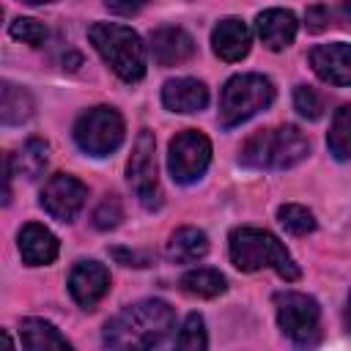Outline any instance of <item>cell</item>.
<instances>
[{
    "label": "cell",
    "mask_w": 351,
    "mask_h": 351,
    "mask_svg": "<svg viewBox=\"0 0 351 351\" xmlns=\"http://www.w3.org/2000/svg\"><path fill=\"white\" fill-rule=\"evenodd\" d=\"M176 326L173 307L159 299H145L123 307L104 326V346L110 348H154L162 346Z\"/></svg>",
    "instance_id": "cell-1"
},
{
    "label": "cell",
    "mask_w": 351,
    "mask_h": 351,
    "mask_svg": "<svg viewBox=\"0 0 351 351\" xmlns=\"http://www.w3.org/2000/svg\"><path fill=\"white\" fill-rule=\"evenodd\" d=\"M230 261L241 271H258V269H274L282 280L293 282L299 280V266L282 247V241L261 228H236L228 239Z\"/></svg>",
    "instance_id": "cell-2"
},
{
    "label": "cell",
    "mask_w": 351,
    "mask_h": 351,
    "mask_svg": "<svg viewBox=\"0 0 351 351\" xmlns=\"http://www.w3.org/2000/svg\"><path fill=\"white\" fill-rule=\"evenodd\" d=\"M307 154H310V143L296 126H274L255 132L241 145L239 162L255 170H285L299 165Z\"/></svg>",
    "instance_id": "cell-3"
},
{
    "label": "cell",
    "mask_w": 351,
    "mask_h": 351,
    "mask_svg": "<svg viewBox=\"0 0 351 351\" xmlns=\"http://www.w3.org/2000/svg\"><path fill=\"white\" fill-rule=\"evenodd\" d=\"M88 38L123 82H137L145 77V47L132 27L118 22H96L88 27Z\"/></svg>",
    "instance_id": "cell-4"
},
{
    "label": "cell",
    "mask_w": 351,
    "mask_h": 351,
    "mask_svg": "<svg viewBox=\"0 0 351 351\" xmlns=\"http://www.w3.org/2000/svg\"><path fill=\"white\" fill-rule=\"evenodd\" d=\"M274 101V85L263 74H236L225 82L219 96V123L225 129L244 123Z\"/></svg>",
    "instance_id": "cell-5"
},
{
    "label": "cell",
    "mask_w": 351,
    "mask_h": 351,
    "mask_svg": "<svg viewBox=\"0 0 351 351\" xmlns=\"http://www.w3.org/2000/svg\"><path fill=\"white\" fill-rule=\"evenodd\" d=\"M277 307V324L285 337H291L296 346H313L321 335V310L318 302L299 291H280L274 296Z\"/></svg>",
    "instance_id": "cell-6"
},
{
    "label": "cell",
    "mask_w": 351,
    "mask_h": 351,
    "mask_svg": "<svg viewBox=\"0 0 351 351\" xmlns=\"http://www.w3.org/2000/svg\"><path fill=\"white\" fill-rule=\"evenodd\" d=\"M77 145L90 156H107L123 143V118L112 107H93L74 123Z\"/></svg>",
    "instance_id": "cell-7"
},
{
    "label": "cell",
    "mask_w": 351,
    "mask_h": 351,
    "mask_svg": "<svg viewBox=\"0 0 351 351\" xmlns=\"http://www.w3.org/2000/svg\"><path fill=\"white\" fill-rule=\"evenodd\" d=\"M126 178H129L137 200L148 211H156L162 206V186H159V176H156V143L148 129H143L132 145V156L126 162Z\"/></svg>",
    "instance_id": "cell-8"
},
{
    "label": "cell",
    "mask_w": 351,
    "mask_h": 351,
    "mask_svg": "<svg viewBox=\"0 0 351 351\" xmlns=\"http://www.w3.org/2000/svg\"><path fill=\"white\" fill-rule=\"evenodd\" d=\"M211 162V143L197 129H184L170 140L167 148V167L173 181L192 184L197 181Z\"/></svg>",
    "instance_id": "cell-9"
},
{
    "label": "cell",
    "mask_w": 351,
    "mask_h": 351,
    "mask_svg": "<svg viewBox=\"0 0 351 351\" xmlns=\"http://www.w3.org/2000/svg\"><path fill=\"white\" fill-rule=\"evenodd\" d=\"M85 197H88V186L82 181H77L74 176H66V173L49 176V181L41 189V206H44V211L49 217L60 219V222H71L82 211Z\"/></svg>",
    "instance_id": "cell-10"
},
{
    "label": "cell",
    "mask_w": 351,
    "mask_h": 351,
    "mask_svg": "<svg viewBox=\"0 0 351 351\" xmlns=\"http://www.w3.org/2000/svg\"><path fill=\"white\" fill-rule=\"evenodd\" d=\"M110 291V271L96 261H80L69 274V293L85 310H93Z\"/></svg>",
    "instance_id": "cell-11"
},
{
    "label": "cell",
    "mask_w": 351,
    "mask_h": 351,
    "mask_svg": "<svg viewBox=\"0 0 351 351\" xmlns=\"http://www.w3.org/2000/svg\"><path fill=\"white\" fill-rule=\"evenodd\" d=\"M310 66L329 85H351V44H318L310 52Z\"/></svg>",
    "instance_id": "cell-12"
},
{
    "label": "cell",
    "mask_w": 351,
    "mask_h": 351,
    "mask_svg": "<svg viewBox=\"0 0 351 351\" xmlns=\"http://www.w3.org/2000/svg\"><path fill=\"white\" fill-rule=\"evenodd\" d=\"M151 55L159 66H178L195 55V41L184 27H156L151 33Z\"/></svg>",
    "instance_id": "cell-13"
},
{
    "label": "cell",
    "mask_w": 351,
    "mask_h": 351,
    "mask_svg": "<svg viewBox=\"0 0 351 351\" xmlns=\"http://www.w3.org/2000/svg\"><path fill=\"white\" fill-rule=\"evenodd\" d=\"M250 44H252V33L250 27L236 19V16H228V19H219L217 27L211 30V47L217 52V58L228 60V63H236L241 60L247 52H250Z\"/></svg>",
    "instance_id": "cell-14"
},
{
    "label": "cell",
    "mask_w": 351,
    "mask_h": 351,
    "mask_svg": "<svg viewBox=\"0 0 351 351\" xmlns=\"http://www.w3.org/2000/svg\"><path fill=\"white\" fill-rule=\"evenodd\" d=\"M162 104L170 112H197L208 104V88L192 77L167 80L162 88Z\"/></svg>",
    "instance_id": "cell-15"
},
{
    "label": "cell",
    "mask_w": 351,
    "mask_h": 351,
    "mask_svg": "<svg viewBox=\"0 0 351 351\" xmlns=\"http://www.w3.org/2000/svg\"><path fill=\"white\" fill-rule=\"evenodd\" d=\"M19 255L27 266H47L58 258V239L49 228L27 222L19 230Z\"/></svg>",
    "instance_id": "cell-16"
},
{
    "label": "cell",
    "mask_w": 351,
    "mask_h": 351,
    "mask_svg": "<svg viewBox=\"0 0 351 351\" xmlns=\"http://www.w3.org/2000/svg\"><path fill=\"white\" fill-rule=\"evenodd\" d=\"M258 36L269 49H285L296 38V16L285 8H269L258 14Z\"/></svg>",
    "instance_id": "cell-17"
},
{
    "label": "cell",
    "mask_w": 351,
    "mask_h": 351,
    "mask_svg": "<svg viewBox=\"0 0 351 351\" xmlns=\"http://www.w3.org/2000/svg\"><path fill=\"white\" fill-rule=\"evenodd\" d=\"M49 162V145L38 137H30L16 154L8 156V167L14 176H22V178H38L44 173Z\"/></svg>",
    "instance_id": "cell-18"
},
{
    "label": "cell",
    "mask_w": 351,
    "mask_h": 351,
    "mask_svg": "<svg viewBox=\"0 0 351 351\" xmlns=\"http://www.w3.org/2000/svg\"><path fill=\"white\" fill-rule=\"evenodd\" d=\"M208 252V239L197 228H178L167 241V258L176 263H195Z\"/></svg>",
    "instance_id": "cell-19"
},
{
    "label": "cell",
    "mask_w": 351,
    "mask_h": 351,
    "mask_svg": "<svg viewBox=\"0 0 351 351\" xmlns=\"http://www.w3.org/2000/svg\"><path fill=\"white\" fill-rule=\"evenodd\" d=\"M22 335V346L30 351H49V348H71L69 340L44 318H25L19 326Z\"/></svg>",
    "instance_id": "cell-20"
},
{
    "label": "cell",
    "mask_w": 351,
    "mask_h": 351,
    "mask_svg": "<svg viewBox=\"0 0 351 351\" xmlns=\"http://www.w3.org/2000/svg\"><path fill=\"white\" fill-rule=\"evenodd\" d=\"M3 99H0V121L5 126H16L33 115V99L27 90L16 88L14 82H3Z\"/></svg>",
    "instance_id": "cell-21"
},
{
    "label": "cell",
    "mask_w": 351,
    "mask_h": 351,
    "mask_svg": "<svg viewBox=\"0 0 351 351\" xmlns=\"http://www.w3.org/2000/svg\"><path fill=\"white\" fill-rule=\"evenodd\" d=\"M225 277L217 269H192L181 277V291L197 299H214L225 293Z\"/></svg>",
    "instance_id": "cell-22"
},
{
    "label": "cell",
    "mask_w": 351,
    "mask_h": 351,
    "mask_svg": "<svg viewBox=\"0 0 351 351\" xmlns=\"http://www.w3.org/2000/svg\"><path fill=\"white\" fill-rule=\"evenodd\" d=\"M326 145H329L335 159H351V104H343L335 112Z\"/></svg>",
    "instance_id": "cell-23"
},
{
    "label": "cell",
    "mask_w": 351,
    "mask_h": 351,
    "mask_svg": "<svg viewBox=\"0 0 351 351\" xmlns=\"http://www.w3.org/2000/svg\"><path fill=\"white\" fill-rule=\"evenodd\" d=\"M277 217H280V225H282L288 233H293V236H304V233H313V230H315V217H313V211H307L304 206L285 203V206H280Z\"/></svg>",
    "instance_id": "cell-24"
},
{
    "label": "cell",
    "mask_w": 351,
    "mask_h": 351,
    "mask_svg": "<svg viewBox=\"0 0 351 351\" xmlns=\"http://www.w3.org/2000/svg\"><path fill=\"white\" fill-rule=\"evenodd\" d=\"M176 346L184 348V351H200V348L208 346L206 324H203V318L197 313H189L186 315V321H184V326H181V332L176 337Z\"/></svg>",
    "instance_id": "cell-25"
},
{
    "label": "cell",
    "mask_w": 351,
    "mask_h": 351,
    "mask_svg": "<svg viewBox=\"0 0 351 351\" xmlns=\"http://www.w3.org/2000/svg\"><path fill=\"white\" fill-rule=\"evenodd\" d=\"M8 33H11L14 38L25 41V44H33V47H38V44L47 41V27H44V22L30 19V16H19V19H14L11 27H8Z\"/></svg>",
    "instance_id": "cell-26"
},
{
    "label": "cell",
    "mask_w": 351,
    "mask_h": 351,
    "mask_svg": "<svg viewBox=\"0 0 351 351\" xmlns=\"http://www.w3.org/2000/svg\"><path fill=\"white\" fill-rule=\"evenodd\" d=\"M293 107L307 121H318L324 115V99L313 88H307V85H296V90H293Z\"/></svg>",
    "instance_id": "cell-27"
},
{
    "label": "cell",
    "mask_w": 351,
    "mask_h": 351,
    "mask_svg": "<svg viewBox=\"0 0 351 351\" xmlns=\"http://www.w3.org/2000/svg\"><path fill=\"white\" fill-rule=\"evenodd\" d=\"M121 219H123V208H121V200H118L115 195H107V197L96 206V211H93V228H99V230H110V228H115Z\"/></svg>",
    "instance_id": "cell-28"
},
{
    "label": "cell",
    "mask_w": 351,
    "mask_h": 351,
    "mask_svg": "<svg viewBox=\"0 0 351 351\" xmlns=\"http://www.w3.org/2000/svg\"><path fill=\"white\" fill-rule=\"evenodd\" d=\"M329 19H332V11H329L326 5H310V8H307V27H310L313 33L329 27Z\"/></svg>",
    "instance_id": "cell-29"
},
{
    "label": "cell",
    "mask_w": 351,
    "mask_h": 351,
    "mask_svg": "<svg viewBox=\"0 0 351 351\" xmlns=\"http://www.w3.org/2000/svg\"><path fill=\"white\" fill-rule=\"evenodd\" d=\"M151 0H104V5L112 11V14H118V16H132V14H137L143 5H148Z\"/></svg>",
    "instance_id": "cell-30"
},
{
    "label": "cell",
    "mask_w": 351,
    "mask_h": 351,
    "mask_svg": "<svg viewBox=\"0 0 351 351\" xmlns=\"http://www.w3.org/2000/svg\"><path fill=\"white\" fill-rule=\"evenodd\" d=\"M337 16H340V22H343L346 27H351V0H343V3H340Z\"/></svg>",
    "instance_id": "cell-31"
},
{
    "label": "cell",
    "mask_w": 351,
    "mask_h": 351,
    "mask_svg": "<svg viewBox=\"0 0 351 351\" xmlns=\"http://www.w3.org/2000/svg\"><path fill=\"white\" fill-rule=\"evenodd\" d=\"M343 321H346V329L351 332V296H348V304H346V315H343Z\"/></svg>",
    "instance_id": "cell-32"
},
{
    "label": "cell",
    "mask_w": 351,
    "mask_h": 351,
    "mask_svg": "<svg viewBox=\"0 0 351 351\" xmlns=\"http://www.w3.org/2000/svg\"><path fill=\"white\" fill-rule=\"evenodd\" d=\"M22 3H30V5H41V3H52V0H22Z\"/></svg>",
    "instance_id": "cell-33"
}]
</instances>
